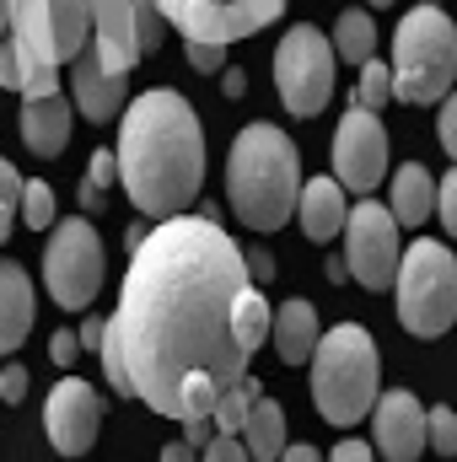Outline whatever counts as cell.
<instances>
[{
    "instance_id": "obj_9",
    "label": "cell",
    "mask_w": 457,
    "mask_h": 462,
    "mask_svg": "<svg viewBox=\"0 0 457 462\" xmlns=\"http://www.w3.org/2000/svg\"><path fill=\"white\" fill-rule=\"evenodd\" d=\"M275 92L285 103V114L296 118H318L323 103L334 97V43L323 27L296 22L280 49H275Z\"/></svg>"
},
{
    "instance_id": "obj_13",
    "label": "cell",
    "mask_w": 457,
    "mask_h": 462,
    "mask_svg": "<svg viewBox=\"0 0 457 462\" xmlns=\"http://www.w3.org/2000/svg\"><path fill=\"white\" fill-rule=\"evenodd\" d=\"M43 430H49V441H54L60 457H87L98 447V430H103V398H98V387L81 382V376H65L49 393V403H43Z\"/></svg>"
},
{
    "instance_id": "obj_24",
    "label": "cell",
    "mask_w": 457,
    "mask_h": 462,
    "mask_svg": "<svg viewBox=\"0 0 457 462\" xmlns=\"http://www.w3.org/2000/svg\"><path fill=\"white\" fill-rule=\"evenodd\" d=\"M253 398H264V382H258V376H242L237 387H227V393L216 398V409H210V425H216V436H237V430L247 425V409H253Z\"/></svg>"
},
{
    "instance_id": "obj_1",
    "label": "cell",
    "mask_w": 457,
    "mask_h": 462,
    "mask_svg": "<svg viewBox=\"0 0 457 462\" xmlns=\"http://www.w3.org/2000/svg\"><path fill=\"white\" fill-rule=\"evenodd\" d=\"M269 301L216 210L145 226L103 334V376L178 425L210 420L269 339Z\"/></svg>"
},
{
    "instance_id": "obj_4",
    "label": "cell",
    "mask_w": 457,
    "mask_h": 462,
    "mask_svg": "<svg viewBox=\"0 0 457 462\" xmlns=\"http://www.w3.org/2000/svg\"><path fill=\"white\" fill-rule=\"evenodd\" d=\"M5 38L22 65V97H54L60 70L92 49V0H11Z\"/></svg>"
},
{
    "instance_id": "obj_44",
    "label": "cell",
    "mask_w": 457,
    "mask_h": 462,
    "mask_svg": "<svg viewBox=\"0 0 457 462\" xmlns=\"http://www.w3.org/2000/svg\"><path fill=\"white\" fill-rule=\"evenodd\" d=\"M323 274H329V280H334V285H344V280H350V269H344V253H334V258H329V263H323Z\"/></svg>"
},
{
    "instance_id": "obj_3",
    "label": "cell",
    "mask_w": 457,
    "mask_h": 462,
    "mask_svg": "<svg viewBox=\"0 0 457 462\" xmlns=\"http://www.w3.org/2000/svg\"><path fill=\"white\" fill-rule=\"evenodd\" d=\"M302 194V151L280 124H247L237 129L227 151V199L231 216L247 231H280L296 216Z\"/></svg>"
},
{
    "instance_id": "obj_7",
    "label": "cell",
    "mask_w": 457,
    "mask_h": 462,
    "mask_svg": "<svg viewBox=\"0 0 457 462\" xmlns=\"http://www.w3.org/2000/svg\"><path fill=\"white\" fill-rule=\"evenodd\" d=\"M398 323L415 339H442L457 323V258L447 242H409L398 258Z\"/></svg>"
},
{
    "instance_id": "obj_28",
    "label": "cell",
    "mask_w": 457,
    "mask_h": 462,
    "mask_svg": "<svg viewBox=\"0 0 457 462\" xmlns=\"http://www.w3.org/2000/svg\"><path fill=\"white\" fill-rule=\"evenodd\" d=\"M129 22H135V49L140 54H151V49L167 43V22H162V11L151 0H129Z\"/></svg>"
},
{
    "instance_id": "obj_32",
    "label": "cell",
    "mask_w": 457,
    "mask_h": 462,
    "mask_svg": "<svg viewBox=\"0 0 457 462\" xmlns=\"http://www.w3.org/2000/svg\"><path fill=\"white\" fill-rule=\"evenodd\" d=\"M436 216H442V226H447V236H457V167L436 183Z\"/></svg>"
},
{
    "instance_id": "obj_39",
    "label": "cell",
    "mask_w": 457,
    "mask_h": 462,
    "mask_svg": "<svg viewBox=\"0 0 457 462\" xmlns=\"http://www.w3.org/2000/svg\"><path fill=\"white\" fill-rule=\"evenodd\" d=\"M242 263H247L253 285H258V280H275V258H269V247H253V253H242Z\"/></svg>"
},
{
    "instance_id": "obj_31",
    "label": "cell",
    "mask_w": 457,
    "mask_h": 462,
    "mask_svg": "<svg viewBox=\"0 0 457 462\" xmlns=\"http://www.w3.org/2000/svg\"><path fill=\"white\" fill-rule=\"evenodd\" d=\"M189 65L200 76H221L227 70V43H189Z\"/></svg>"
},
{
    "instance_id": "obj_22",
    "label": "cell",
    "mask_w": 457,
    "mask_h": 462,
    "mask_svg": "<svg viewBox=\"0 0 457 462\" xmlns=\"http://www.w3.org/2000/svg\"><path fill=\"white\" fill-rule=\"evenodd\" d=\"M237 436H242L247 462H275L280 452H285V409H280L275 398H253L247 425H242Z\"/></svg>"
},
{
    "instance_id": "obj_23",
    "label": "cell",
    "mask_w": 457,
    "mask_h": 462,
    "mask_svg": "<svg viewBox=\"0 0 457 462\" xmlns=\"http://www.w3.org/2000/svg\"><path fill=\"white\" fill-rule=\"evenodd\" d=\"M329 43H334V60L340 65H366V60H377V22L360 5H350V11H340Z\"/></svg>"
},
{
    "instance_id": "obj_38",
    "label": "cell",
    "mask_w": 457,
    "mask_h": 462,
    "mask_svg": "<svg viewBox=\"0 0 457 462\" xmlns=\"http://www.w3.org/2000/svg\"><path fill=\"white\" fill-rule=\"evenodd\" d=\"M323 462H377V452H371V441H340Z\"/></svg>"
},
{
    "instance_id": "obj_43",
    "label": "cell",
    "mask_w": 457,
    "mask_h": 462,
    "mask_svg": "<svg viewBox=\"0 0 457 462\" xmlns=\"http://www.w3.org/2000/svg\"><path fill=\"white\" fill-rule=\"evenodd\" d=\"M162 462H200V452H194L189 441H167V447H162Z\"/></svg>"
},
{
    "instance_id": "obj_29",
    "label": "cell",
    "mask_w": 457,
    "mask_h": 462,
    "mask_svg": "<svg viewBox=\"0 0 457 462\" xmlns=\"http://www.w3.org/2000/svg\"><path fill=\"white\" fill-rule=\"evenodd\" d=\"M425 447L436 457H457V414L452 409H425Z\"/></svg>"
},
{
    "instance_id": "obj_46",
    "label": "cell",
    "mask_w": 457,
    "mask_h": 462,
    "mask_svg": "<svg viewBox=\"0 0 457 462\" xmlns=\"http://www.w3.org/2000/svg\"><path fill=\"white\" fill-rule=\"evenodd\" d=\"M420 5H442V0H420Z\"/></svg>"
},
{
    "instance_id": "obj_2",
    "label": "cell",
    "mask_w": 457,
    "mask_h": 462,
    "mask_svg": "<svg viewBox=\"0 0 457 462\" xmlns=\"http://www.w3.org/2000/svg\"><path fill=\"white\" fill-rule=\"evenodd\" d=\"M118 118L124 124H118L114 162L135 210L151 221L189 216L205 183V129H200V114L189 108V97L173 87H151Z\"/></svg>"
},
{
    "instance_id": "obj_30",
    "label": "cell",
    "mask_w": 457,
    "mask_h": 462,
    "mask_svg": "<svg viewBox=\"0 0 457 462\" xmlns=\"http://www.w3.org/2000/svg\"><path fill=\"white\" fill-rule=\"evenodd\" d=\"M16 205H22V172L0 156V242L16 226Z\"/></svg>"
},
{
    "instance_id": "obj_36",
    "label": "cell",
    "mask_w": 457,
    "mask_h": 462,
    "mask_svg": "<svg viewBox=\"0 0 457 462\" xmlns=\"http://www.w3.org/2000/svg\"><path fill=\"white\" fill-rule=\"evenodd\" d=\"M0 398L5 403H22L27 398V365H5L0 371Z\"/></svg>"
},
{
    "instance_id": "obj_35",
    "label": "cell",
    "mask_w": 457,
    "mask_h": 462,
    "mask_svg": "<svg viewBox=\"0 0 457 462\" xmlns=\"http://www.w3.org/2000/svg\"><path fill=\"white\" fill-rule=\"evenodd\" d=\"M49 360H54V365H76V360H81V339H76V328H60V334L49 339Z\"/></svg>"
},
{
    "instance_id": "obj_37",
    "label": "cell",
    "mask_w": 457,
    "mask_h": 462,
    "mask_svg": "<svg viewBox=\"0 0 457 462\" xmlns=\"http://www.w3.org/2000/svg\"><path fill=\"white\" fill-rule=\"evenodd\" d=\"M0 87H5V92H22V65H16L11 38H0Z\"/></svg>"
},
{
    "instance_id": "obj_12",
    "label": "cell",
    "mask_w": 457,
    "mask_h": 462,
    "mask_svg": "<svg viewBox=\"0 0 457 462\" xmlns=\"http://www.w3.org/2000/svg\"><path fill=\"white\" fill-rule=\"evenodd\" d=\"M329 151H334V183H340L344 194H371L382 183V172H387V151L393 145H387L382 118L350 103Z\"/></svg>"
},
{
    "instance_id": "obj_19",
    "label": "cell",
    "mask_w": 457,
    "mask_h": 462,
    "mask_svg": "<svg viewBox=\"0 0 457 462\" xmlns=\"http://www.w3.org/2000/svg\"><path fill=\"white\" fill-rule=\"evenodd\" d=\"M70 92H76V108H81L87 124H114V118L124 114V81L98 70L92 49L70 65Z\"/></svg>"
},
{
    "instance_id": "obj_15",
    "label": "cell",
    "mask_w": 457,
    "mask_h": 462,
    "mask_svg": "<svg viewBox=\"0 0 457 462\" xmlns=\"http://www.w3.org/2000/svg\"><path fill=\"white\" fill-rule=\"evenodd\" d=\"M92 60L103 76H118V81H129V70L140 65L129 0H92Z\"/></svg>"
},
{
    "instance_id": "obj_34",
    "label": "cell",
    "mask_w": 457,
    "mask_h": 462,
    "mask_svg": "<svg viewBox=\"0 0 457 462\" xmlns=\"http://www.w3.org/2000/svg\"><path fill=\"white\" fill-rule=\"evenodd\" d=\"M200 462H247V452H242L237 436H210V441L200 447Z\"/></svg>"
},
{
    "instance_id": "obj_11",
    "label": "cell",
    "mask_w": 457,
    "mask_h": 462,
    "mask_svg": "<svg viewBox=\"0 0 457 462\" xmlns=\"http://www.w3.org/2000/svg\"><path fill=\"white\" fill-rule=\"evenodd\" d=\"M340 236H344V269H350V280L366 285V291H387L393 274H398V258H404L398 221L377 199H360V205H350Z\"/></svg>"
},
{
    "instance_id": "obj_6",
    "label": "cell",
    "mask_w": 457,
    "mask_h": 462,
    "mask_svg": "<svg viewBox=\"0 0 457 462\" xmlns=\"http://www.w3.org/2000/svg\"><path fill=\"white\" fill-rule=\"evenodd\" d=\"M393 97L398 103H442L457 76V27L442 5H415L393 32Z\"/></svg>"
},
{
    "instance_id": "obj_20",
    "label": "cell",
    "mask_w": 457,
    "mask_h": 462,
    "mask_svg": "<svg viewBox=\"0 0 457 462\" xmlns=\"http://www.w3.org/2000/svg\"><path fill=\"white\" fill-rule=\"evenodd\" d=\"M296 216H302L307 242H334V236L344 231V216H350L344 189L334 183V178H312V183H302V194H296Z\"/></svg>"
},
{
    "instance_id": "obj_8",
    "label": "cell",
    "mask_w": 457,
    "mask_h": 462,
    "mask_svg": "<svg viewBox=\"0 0 457 462\" xmlns=\"http://www.w3.org/2000/svg\"><path fill=\"white\" fill-rule=\"evenodd\" d=\"M103 274H108V253H103V236L92 231L87 216H70V221L49 226L43 285L65 312H87L98 301V291H103Z\"/></svg>"
},
{
    "instance_id": "obj_16",
    "label": "cell",
    "mask_w": 457,
    "mask_h": 462,
    "mask_svg": "<svg viewBox=\"0 0 457 462\" xmlns=\"http://www.w3.org/2000/svg\"><path fill=\"white\" fill-rule=\"evenodd\" d=\"M70 124H76V108L65 103V92L54 97H22V145L33 156H60L70 145Z\"/></svg>"
},
{
    "instance_id": "obj_45",
    "label": "cell",
    "mask_w": 457,
    "mask_h": 462,
    "mask_svg": "<svg viewBox=\"0 0 457 462\" xmlns=\"http://www.w3.org/2000/svg\"><path fill=\"white\" fill-rule=\"evenodd\" d=\"M366 5H393V0H366Z\"/></svg>"
},
{
    "instance_id": "obj_40",
    "label": "cell",
    "mask_w": 457,
    "mask_h": 462,
    "mask_svg": "<svg viewBox=\"0 0 457 462\" xmlns=\"http://www.w3.org/2000/svg\"><path fill=\"white\" fill-rule=\"evenodd\" d=\"M103 334H108L103 318H81V334L76 339H81V349H103Z\"/></svg>"
},
{
    "instance_id": "obj_14",
    "label": "cell",
    "mask_w": 457,
    "mask_h": 462,
    "mask_svg": "<svg viewBox=\"0 0 457 462\" xmlns=\"http://www.w3.org/2000/svg\"><path fill=\"white\" fill-rule=\"evenodd\" d=\"M371 447H382L387 462H420L425 452V409L409 387H387L371 409Z\"/></svg>"
},
{
    "instance_id": "obj_18",
    "label": "cell",
    "mask_w": 457,
    "mask_h": 462,
    "mask_svg": "<svg viewBox=\"0 0 457 462\" xmlns=\"http://www.w3.org/2000/svg\"><path fill=\"white\" fill-rule=\"evenodd\" d=\"M33 334V274L16 258H0V355L22 349Z\"/></svg>"
},
{
    "instance_id": "obj_17",
    "label": "cell",
    "mask_w": 457,
    "mask_h": 462,
    "mask_svg": "<svg viewBox=\"0 0 457 462\" xmlns=\"http://www.w3.org/2000/svg\"><path fill=\"white\" fill-rule=\"evenodd\" d=\"M318 339H323V328H318V307L307 296H291L285 307L269 312V345L285 365H307Z\"/></svg>"
},
{
    "instance_id": "obj_25",
    "label": "cell",
    "mask_w": 457,
    "mask_h": 462,
    "mask_svg": "<svg viewBox=\"0 0 457 462\" xmlns=\"http://www.w3.org/2000/svg\"><path fill=\"white\" fill-rule=\"evenodd\" d=\"M114 183H118L114 151H98V156H92V167H87V178H81V189H76L81 210H87V216H98V210L108 205V189H114Z\"/></svg>"
},
{
    "instance_id": "obj_27",
    "label": "cell",
    "mask_w": 457,
    "mask_h": 462,
    "mask_svg": "<svg viewBox=\"0 0 457 462\" xmlns=\"http://www.w3.org/2000/svg\"><path fill=\"white\" fill-rule=\"evenodd\" d=\"M350 103L366 108V114H382V108L393 103V70H387L382 60H366V65H360V87H355Z\"/></svg>"
},
{
    "instance_id": "obj_41",
    "label": "cell",
    "mask_w": 457,
    "mask_h": 462,
    "mask_svg": "<svg viewBox=\"0 0 457 462\" xmlns=\"http://www.w3.org/2000/svg\"><path fill=\"white\" fill-rule=\"evenodd\" d=\"M275 462H323V452H318L312 441H296V447L285 441V452H280V457H275Z\"/></svg>"
},
{
    "instance_id": "obj_21",
    "label": "cell",
    "mask_w": 457,
    "mask_h": 462,
    "mask_svg": "<svg viewBox=\"0 0 457 462\" xmlns=\"http://www.w3.org/2000/svg\"><path fill=\"white\" fill-rule=\"evenodd\" d=\"M387 216L398 226H425L436 216V178L420 162H404L393 172V205H387Z\"/></svg>"
},
{
    "instance_id": "obj_26",
    "label": "cell",
    "mask_w": 457,
    "mask_h": 462,
    "mask_svg": "<svg viewBox=\"0 0 457 462\" xmlns=\"http://www.w3.org/2000/svg\"><path fill=\"white\" fill-rule=\"evenodd\" d=\"M16 221L33 231H49L54 226V183L43 178H22V205H16Z\"/></svg>"
},
{
    "instance_id": "obj_5",
    "label": "cell",
    "mask_w": 457,
    "mask_h": 462,
    "mask_svg": "<svg viewBox=\"0 0 457 462\" xmlns=\"http://www.w3.org/2000/svg\"><path fill=\"white\" fill-rule=\"evenodd\" d=\"M312 403L329 425H360L377 403V345L360 323H340L329 328L318 349H312Z\"/></svg>"
},
{
    "instance_id": "obj_10",
    "label": "cell",
    "mask_w": 457,
    "mask_h": 462,
    "mask_svg": "<svg viewBox=\"0 0 457 462\" xmlns=\"http://www.w3.org/2000/svg\"><path fill=\"white\" fill-rule=\"evenodd\" d=\"M167 27L183 32V43H237L285 11V0H151Z\"/></svg>"
},
{
    "instance_id": "obj_42",
    "label": "cell",
    "mask_w": 457,
    "mask_h": 462,
    "mask_svg": "<svg viewBox=\"0 0 457 462\" xmlns=\"http://www.w3.org/2000/svg\"><path fill=\"white\" fill-rule=\"evenodd\" d=\"M221 92H227V97H242V92H247V76H242L237 65H227V70H221Z\"/></svg>"
},
{
    "instance_id": "obj_33",
    "label": "cell",
    "mask_w": 457,
    "mask_h": 462,
    "mask_svg": "<svg viewBox=\"0 0 457 462\" xmlns=\"http://www.w3.org/2000/svg\"><path fill=\"white\" fill-rule=\"evenodd\" d=\"M436 134H442V151L452 156V167H457V92H447V97H442V114H436Z\"/></svg>"
}]
</instances>
